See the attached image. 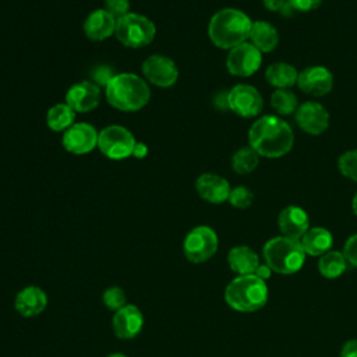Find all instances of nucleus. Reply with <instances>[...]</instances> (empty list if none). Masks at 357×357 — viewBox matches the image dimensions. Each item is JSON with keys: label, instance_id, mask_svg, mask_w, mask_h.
<instances>
[{"label": "nucleus", "instance_id": "nucleus-29", "mask_svg": "<svg viewBox=\"0 0 357 357\" xmlns=\"http://www.w3.org/2000/svg\"><path fill=\"white\" fill-rule=\"evenodd\" d=\"M337 167L344 177L357 181V149H350L342 153L337 160Z\"/></svg>", "mask_w": 357, "mask_h": 357}, {"label": "nucleus", "instance_id": "nucleus-19", "mask_svg": "<svg viewBox=\"0 0 357 357\" xmlns=\"http://www.w3.org/2000/svg\"><path fill=\"white\" fill-rule=\"evenodd\" d=\"M47 305V294L38 286H26L18 291L14 300L17 312L22 317L32 318L45 311Z\"/></svg>", "mask_w": 357, "mask_h": 357}, {"label": "nucleus", "instance_id": "nucleus-7", "mask_svg": "<svg viewBox=\"0 0 357 357\" xmlns=\"http://www.w3.org/2000/svg\"><path fill=\"white\" fill-rule=\"evenodd\" d=\"M218 245V234L212 227L197 226L187 233L183 243V251L190 262L202 264L215 255Z\"/></svg>", "mask_w": 357, "mask_h": 357}, {"label": "nucleus", "instance_id": "nucleus-3", "mask_svg": "<svg viewBox=\"0 0 357 357\" xmlns=\"http://www.w3.org/2000/svg\"><path fill=\"white\" fill-rule=\"evenodd\" d=\"M151 99L148 84L131 73L116 74L106 85V100L121 112L141 110Z\"/></svg>", "mask_w": 357, "mask_h": 357}, {"label": "nucleus", "instance_id": "nucleus-2", "mask_svg": "<svg viewBox=\"0 0 357 357\" xmlns=\"http://www.w3.org/2000/svg\"><path fill=\"white\" fill-rule=\"evenodd\" d=\"M252 21L237 8H223L212 15L208 24L211 42L220 49H233L250 38Z\"/></svg>", "mask_w": 357, "mask_h": 357}, {"label": "nucleus", "instance_id": "nucleus-32", "mask_svg": "<svg viewBox=\"0 0 357 357\" xmlns=\"http://www.w3.org/2000/svg\"><path fill=\"white\" fill-rule=\"evenodd\" d=\"M130 0H105V10L113 17L120 18L128 13Z\"/></svg>", "mask_w": 357, "mask_h": 357}, {"label": "nucleus", "instance_id": "nucleus-37", "mask_svg": "<svg viewBox=\"0 0 357 357\" xmlns=\"http://www.w3.org/2000/svg\"><path fill=\"white\" fill-rule=\"evenodd\" d=\"M264 7L269 11H284L287 7V0H262Z\"/></svg>", "mask_w": 357, "mask_h": 357}, {"label": "nucleus", "instance_id": "nucleus-23", "mask_svg": "<svg viewBox=\"0 0 357 357\" xmlns=\"http://www.w3.org/2000/svg\"><path fill=\"white\" fill-rule=\"evenodd\" d=\"M251 43L262 53H269L276 49L279 45V33L276 28L266 21H255L252 22L250 31Z\"/></svg>", "mask_w": 357, "mask_h": 357}, {"label": "nucleus", "instance_id": "nucleus-8", "mask_svg": "<svg viewBox=\"0 0 357 357\" xmlns=\"http://www.w3.org/2000/svg\"><path fill=\"white\" fill-rule=\"evenodd\" d=\"M134 135L123 126H107L98 137L99 151L109 159H126L132 155L135 146Z\"/></svg>", "mask_w": 357, "mask_h": 357}, {"label": "nucleus", "instance_id": "nucleus-1", "mask_svg": "<svg viewBox=\"0 0 357 357\" xmlns=\"http://www.w3.org/2000/svg\"><path fill=\"white\" fill-rule=\"evenodd\" d=\"M250 146L264 158H282L294 144L290 126L276 116H262L255 120L248 131Z\"/></svg>", "mask_w": 357, "mask_h": 357}, {"label": "nucleus", "instance_id": "nucleus-25", "mask_svg": "<svg viewBox=\"0 0 357 357\" xmlns=\"http://www.w3.org/2000/svg\"><path fill=\"white\" fill-rule=\"evenodd\" d=\"M75 112L67 103H56L46 113V124L52 131L64 132L74 124Z\"/></svg>", "mask_w": 357, "mask_h": 357}, {"label": "nucleus", "instance_id": "nucleus-36", "mask_svg": "<svg viewBox=\"0 0 357 357\" xmlns=\"http://www.w3.org/2000/svg\"><path fill=\"white\" fill-rule=\"evenodd\" d=\"M340 357H357V339L344 342L340 350Z\"/></svg>", "mask_w": 357, "mask_h": 357}, {"label": "nucleus", "instance_id": "nucleus-10", "mask_svg": "<svg viewBox=\"0 0 357 357\" xmlns=\"http://www.w3.org/2000/svg\"><path fill=\"white\" fill-rule=\"evenodd\" d=\"M227 107L240 117H255L264 107V99L252 85L238 84L227 92Z\"/></svg>", "mask_w": 357, "mask_h": 357}, {"label": "nucleus", "instance_id": "nucleus-31", "mask_svg": "<svg viewBox=\"0 0 357 357\" xmlns=\"http://www.w3.org/2000/svg\"><path fill=\"white\" fill-rule=\"evenodd\" d=\"M227 201L230 202L231 206H234L237 209H247L248 206H251V204L254 201V194L247 187L240 185V187L230 190Z\"/></svg>", "mask_w": 357, "mask_h": 357}, {"label": "nucleus", "instance_id": "nucleus-14", "mask_svg": "<svg viewBox=\"0 0 357 357\" xmlns=\"http://www.w3.org/2000/svg\"><path fill=\"white\" fill-rule=\"evenodd\" d=\"M297 126L311 135H319L329 127V113L318 102H304L296 110Z\"/></svg>", "mask_w": 357, "mask_h": 357}, {"label": "nucleus", "instance_id": "nucleus-26", "mask_svg": "<svg viewBox=\"0 0 357 357\" xmlns=\"http://www.w3.org/2000/svg\"><path fill=\"white\" fill-rule=\"evenodd\" d=\"M346 258L340 251H328L319 257L318 271L326 279H336L346 271Z\"/></svg>", "mask_w": 357, "mask_h": 357}, {"label": "nucleus", "instance_id": "nucleus-9", "mask_svg": "<svg viewBox=\"0 0 357 357\" xmlns=\"http://www.w3.org/2000/svg\"><path fill=\"white\" fill-rule=\"evenodd\" d=\"M262 53L248 42H244L229 50L226 67L231 75L250 77L261 67Z\"/></svg>", "mask_w": 357, "mask_h": 357}, {"label": "nucleus", "instance_id": "nucleus-18", "mask_svg": "<svg viewBox=\"0 0 357 357\" xmlns=\"http://www.w3.org/2000/svg\"><path fill=\"white\" fill-rule=\"evenodd\" d=\"M195 190L198 195L211 202V204H222L229 199L230 184L222 176L215 173H204L195 181Z\"/></svg>", "mask_w": 357, "mask_h": 357}, {"label": "nucleus", "instance_id": "nucleus-39", "mask_svg": "<svg viewBox=\"0 0 357 357\" xmlns=\"http://www.w3.org/2000/svg\"><path fill=\"white\" fill-rule=\"evenodd\" d=\"M146 153H148L146 145L142 144V142H139V144L137 142L135 146H134V151H132V156H135V158H144Z\"/></svg>", "mask_w": 357, "mask_h": 357}, {"label": "nucleus", "instance_id": "nucleus-34", "mask_svg": "<svg viewBox=\"0 0 357 357\" xmlns=\"http://www.w3.org/2000/svg\"><path fill=\"white\" fill-rule=\"evenodd\" d=\"M116 74H113L112 68L107 67V66H99L93 70V74H92V78L95 81V84L98 86H105L110 82V79L114 77Z\"/></svg>", "mask_w": 357, "mask_h": 357}, {"label": "nucleus", "instance_id": "nucleus-40", "mask_svg": "<svg viewBox=\"0 0 357 357\" xmlns=\"http://www.w3.org/2000/svg\"><path fill=\"white\" fill-rule=\"evenodd\" d=\"M351 208H353V212H354V215L357 216V192L354 194V197H353V202H351Z\"/></svg>", "mask_w": 357, "mask_h": 357}, {"label": "nucleus", "instance_id": "nucleus-16", "mask_svg": "<svg viewBox=\"0 0 357 357\" xmlns=\"http://www.w3.org/2000/svg\"><path fill=\"white\" fill-rule=\"evenodd\" d=\"M112 326L114 335L119 339L127 340L135 337L144 326V317L141 310L134 304H126L114 312Z\"/></svg>", "mask_w": 357, "mask_h": 357}, {"label": "nucleus", "instance_id": "nucleus-38", "mask_svg": "<svg viewBox=\"0 0 357 357\" xmlns=\"http://www.w3.org/2000/svg\"><path fill=\"white\" fill-rule=\"evenodd\" d=\"M255 275H257L258 278H261V279H264V280L266 282V279H269V278H271L272 271H271V268H269L266 264H261V265L258 266V269H257Z\"/></svg>", "mask_w": 357, "mask_h": 357}, {"label": "nucleus", "instance_id": "nucleus-11", "mask_svg": "<svg viewBox=\"0 0 357 357\" xmlns=\"http://www.w3.org/2000/svg\"><path fill=\"white\" fill-rule=\"evenodd\" d=\"M142 74L148 82L159 88H169L176 84L178 70L176 63L162 54H152L142 63Z\"/></svg>", "mask_w": 357, "mask_h": 357}, {"label": "nucleus", "instance_id": "nucleus-30", "mask_svg": "<svg viewBox=\"0 0 357 357\" xmlns=\"http://www.w3.org/2000/svg\"><path fill=\"white\" fill-rule=\"evenodd\" d=\"M102 300H103V304L112 311H117L127 304V296L124 290L119 286L107 287L102 294Z\"/></svg>", "mask_w": 357, "mask_h": 357}, {"label": "nucleus", "instance_id": "nucleus-28", "mask_svg": "<svg viewBox=\"0 0 357 357\" xmlns=\"http://www.w3.org/2000/svg\"><path fill=\"white\" fill-rule=\"evenodd\" d=\"M271 106L276 113L289 116L298 107L297 96L289 89H276L271 96Z\"/></svg>", "mask_w": 357, "mask_h": 357}, {"label": "nucleus", "instance_id": "nucleus-17", "mask_svg": "<svg viewBox=\"0 0 357 357\" xmlns=\"http://www.w3.org/2000/svg\"><path fill=\"white\" fill-rule=\"evenodd\" d=\"M278 227L282 236L300 240L310 229L308 215L303 208L297 205H289L280 211L278 216Z\"/></svg>", "mask_w": 357, "mask_h": 357}, {"label": "nucleus", "instance_id": "nucleus-15", "mask_svg": "<svg viewBox=\"0 0 357 357\" xmlns=\"http://www.w3.org/2000/svg\"><path fill=\"white\" fill-rule=\"evenodd\" d=\"M100 102V88L92 81H81L71 85L66 93V103L75 113L93 110Z\"/></svg>", "mask_w": 357, "mask_h": 357}, {"label": "nucleus", "instance_id": "nucleus-27", "mask_svg": "<svg viewBox=\"0 0 357 357\" xmlns=\"http://www.w3.org/2000/svg\"><path fill=\"white\" fill-rule=\"evenodd\" d=\"M259 163V155L248 145L237 149L231 156V167L237 174L251 173Z\"/></svg>", "mask_w": 357, "mask_h": 357}, {"label": "nucleus", "instance_id": "nucleus-21", "mask_svg": "<svg viewBox=\"0 0 357 357\" xmlns=\"http://www.w3.org/2000/svg\"><path fill=\"white\" fill-rule=\"evenodd\" d=\"M227 264L238 276L254 275L261 265L258 254L248 245L233 247L227 254Z\"/></svg>", "mask_w": 357, "mask_h": 357}, {"label": "nucleus", "instance_id": "nucleus-20", "mask_svg": "<svg viewBox=\"0 0 357 357\" xmlns=\"http://www.w3.org/2000/svg\"><path fill=\"white\" fill-rule=\"evenodd\" d=\"M116 21L117 18L113 17L110 13H107L105 8L92 11L85 22H84V32L88 39L100 42L106 38L112 36L116 29Z\"/></svg>", "mask_w": 357, "mask_h": 357}, {"label": "nucleus", "instance_id": "nucleus-6", "mask_svg": "<svg viewBox=\"0 0 357 357\" xmlns=\"http://www.w3.org/2000/svg\"><path fill=\"white\" fill-rule=\"evenodd\" d=\"M114 35L124 46L137 49L144 47L153 40L156 28L148 17L137 13H127L117 18Z\"/></svg>", "mask_w": 357, "mask_h": 357}, {"label": "nucleus", "instance_id": "nucleus-12", "mask_svg": "<svg viewBox=\"0 0 357 357\" xmlns=\"http://www.w3.org/2000/svg\"><path fill=\"white\" fill-rule=\"evenodd\" d=\"M99 132L88 123H74L63 134V146L73 155H85L98 146Z\"/></svg>", "mask_w": 357, "mask_h": 357}, {"label": "nucleus", "instance_id": "nucleus-22", "mask_svg": "<svg viewBox=\"0 0 357 357\" xmlns=\"http://www.w3.org/2000/svg\"><path fill=\"white\" fill-rule=\"evenodd\" d=\"M300 243L307 255L321 257L328 252L333 244V237L331 231L325 227H310L305 234L300 238Z\"/></svg>", "mask_w": 357, "mask_h": 357}, {"label": "nucleus", "instance_id": "nucleus-35", "mask_svg": "<svg viewBox=\"0 0 357 357\" xmlns=\"http://www.w3.org/2000/svg\"><path fill=\"white\" fill-rule=\"evenodd\" d=\"M287 3L296 11H311L318 8L322 0H287Z\"/></svg>", "mask_w": 357, "mask_h": 357}, {"label": "nucleus", "instance_id": "nucleus-5", "mask_svg": "<svg viewBox=\"0 0 357 357\" xmlns=\"http://www.w3.org/2000/svg\"><path fill=\"white\" fill-rule=\"evenodd\" d=\"M262 255L265 264L272 272L280 275H293L303 268L307 254L300 240L278 236L265 243Z\"/></svg>", "mask_w": 357, "mask_h": 357}, {"label": "nucleus", "instance_id": "nucleus-24", "mask_svg": "<svg viewBox=\"0 0 357 357\" xmlns=\"http://www.w3.org/2000/svg\"><path fill=\"white\" fill-rule=\"evenodd\" d=\"M297 77L298 71L284 61L273 63L265 71L266 81L278 89H289L290 86L296 85Z\"/></svg>", "mask_w": 357, "mask_h": 357}, {"label": "nucleus", "instance_id": "nucleus-41", "mask_svg": "<svg viewBox=\"0 0 357 357\" xmlns=\"http://www.w3.org/2000/svg\"><path fill=\"white\" fill-rule=\"evenodd\" d=\"M107 357H127L126 354H121V353H113V354H110V356H107Z\"/></svg>", "mask_w": 357, "mask_h": 357}, {"label": "nucleus", "instance_id": "nucleus-4", "mask_svg": "<svg viewBox=\"0 0 357 357\" xmlns=\"http://www.w3.org/2000/svg\"><path fill=\"white\" fill-rule=\"evenodd\" d=\"M225 301L238 312H254L268 301L266 282L255 273L237 276L226 286Z\"/></svg>", "mask_w": 357, "mask_h": 357}, {"label": "nucleus", "instance_id": "nucleus-13", "mask_svg": "<svg viewBox=\"0 0 357 357\" xmlns=\"http://www.w3.org/2000/svg\"><path fill=\"white\" fill-rule=\"evenodd\" d=\"M297 86L307 95L325 96L333 88V75L326 67L311 66L298 73Z\"/></svg>", "mask_w": 357, "mask_h": 357}, {"label": "nucleus", "instance_id": "nucleus-33", "mask_svg": "<svg viewBox=\"0 0 357 357\" xmlns=\"http://www.w3.org/2000/svg\"><path fill=\"white\" fill-rule=\"evenodd\" d=\"M342 252H343L346 261H347L350 265H353V266L357 268V233H356V234H351V236L346 240Z\"/></svg>", "mask_w": 357, "mask_h": 357}]
</instances>
